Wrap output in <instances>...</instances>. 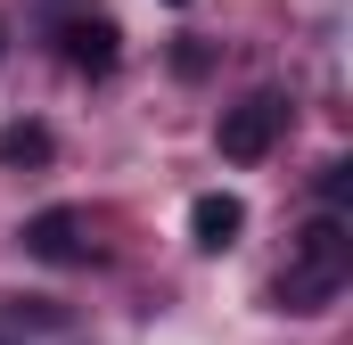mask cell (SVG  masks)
<instances>
[{"instance_id": "1", "label": "cell", "mask_w": 353, "mask_h": 345, "mask_svg": "<svg viewBox=\"0 0 353 345\" xmlns=\"http://www.w3.org/2000/svg\"><path fill=\"white\" fill-rule=\"evenodd\" d=\"M345 279H353V230H345V214H312V222L288 239L279 304H288V313H321Z\"/></svg>"}, {"instance_id": "2", "label": "cell", "mask_w": 353, "mask_h": 345, "mask_svg": "<svg viewBox=\"0 0 353 345\" xmlns=\"http://www.w3.org/2000/svg\"><path fill=\"white\" fill-rule=\"evenodd\" d=\"M279 132H288V99H279V90H247L239 107H222L214 148H222L230 165H263L271 148H279Z\"/></svg>"}, {"instance_id": "3", "label": "cell", "mask_w": 353, "mask_h": 345, "mask_svg": "<svg viewBox=\"0 0 353 345\" xmlns=\"http://www.w3.org/2000/svg\"><path fill=\"white\" fill-rule=\"evenodd\" d=\"M25 255H41V263H99L90 214L83 206H41V214L25 222Z\"/></svg>"}, {"instance_id": "4", "label": "cell", "mask_w": 353, "mask_h": 345, "mask_svg": "<svg viewBox=\"0 0 353 345\" xmlns=\"http://www.w3.org/2000/svg\"><path fill=\"white\" fill-rule=\"evenodd\" d=\"M58 58H66L74 75H115V58H123L115 17H66V25H58Z\"/></svg>"}, {"instance_id": "5", "label": "cell", "mask_w": 353, "mask_h": 345, "mask_svg": "<svg viewBox=\"0 0 353 345\" xmlns=\"http://www.w3.org/2000/svg\"><path fill=\"white\" fill-rule=\"evenodd\" d=\"M239 230H247V206H239L230 189H205V197H189V239H197V247H214V255H222Z\"/></svg>"}, {"instance_id": "6", "label": "cell", "mask_w": 353, "mask_h": 345, "mask_svg": "<svg viewBox=\"0 0 353 345\" xmlns=\"http://www.w3.org/2000/svg\"><path fill=\"white\" fill-rule=\"evenodd\" d=\"M0 165H50V132L41 124H0Z\"/></svg>"}, {"instance_id": "7", "label": "cell", "mask_w": 353, "mask_h": 345, "mask_svg": "<svg viewBox=\"0 0 353 345\" xmlns=\"http://www.w3.org/2000/svg\"><path fill=\"white\" fill-rule=\"evenodd\" d=\"M345 197H353V165H345V157H337V165H321V206L337 214Z\"/></svg>"}, {"instance_id": "8", "label": "cell", "mask_w": 353, "mask_h": 345, "mask_svg": "<svg viewBox=\"0 0 353 345\" xmlns=\"http://www.w3.org/2000/svg\"><path fill=\"white\" fill-rule=\"evenodd\" d=\"M173 66H181V75H189V83H197V75L214 66V50H205V41H181V50H173Z\"/></svg>"}, {"instance_id": "9", "label": "cell", "mask_w": 353, "mask_h": 345, "mask_svg": "<svg viewBox=\"0 0 353 345\" xmlns=\"http://www.w3.org/2000/svg\"><path fill=\"white\" fill-rule=\"evenodd\" d=\"M0 50H8V25H0Z\"/></svg>"}, {"instance_id": "10", "label": "cell", "mask_w": 353, "mask_h": 345, "mask_svg": "<svg viewBox=\"0 0 353 345\" xmlns=\"http://www.w3.org/2000/svg\"><path fill=\"white\" fill-rule=\"evenodd\" d=\"M165 8H189V0H165Z\"/></svg>"}]
</instances>
